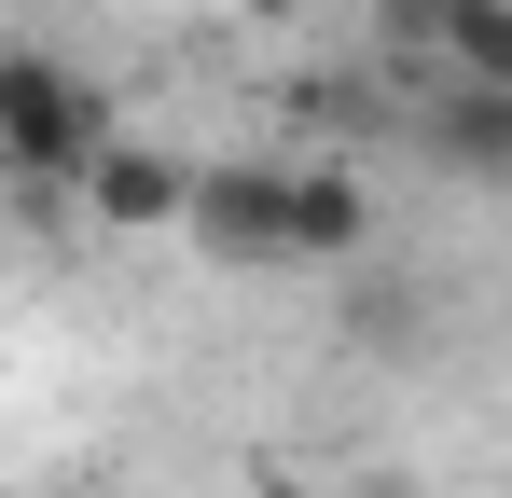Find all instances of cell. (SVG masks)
Instances as JSON below:
<instances>
[{
	"mask_svg": "<svg viewBox=\"0 0 512 498\" xmlns=\"http://www.w3.org/2000/svg\"><path fill=\"white\" fill-rule=\"evenodd\" d=\"M0 153H14V180H84L97 153H111V97H97L56 42H14L0 56Z\"/></svg>",
	"mask_w": 512,
	"mask_h": 498,
	"instance_id": "1",
	"label": "cell"
},
{
	"mask_svg": "<svg viewBox=\"0 0 512 498\" xmlns=\"http://www.w3.org/2000/svg\"><path fill=\"white\" fill-rule=\"evenodd\" d=\"M180 249H208V263H236V277L305 263V236H291V166H277V153L194 166V222H180Z\"/></svg>",
	"mask_w": 512,
	"mask_h": 498,
	"instance_id": "2",
	"label": "cell"
},
{
	"mask_svg": "<svg viewBox=\"0 0 512 498\" xmlns=\"http://www.w3.org/2000/svg\"><path fill=\"white\" fill-rule=\"evenodd\" d=\"M374 42H388L402 70L512 83V0H374Z\"/></svg>",
	"mask_w": 512,
	"mask_h": 498,
	"instance_id": "3",
	"label": "cell"
},
{
	"mask_svg": "<svg viewBox=\"0 0 512 498\" xmlns=\"http://www.w3.org/2000/svg\"><path fill=\"white\" fill-rule=\"evenodd\" d=\"M70 194H84L97 236H180V222H194V166H180L167 139H125V125H111V153H97Z\"/></svg>",
	"mask_w": 512,
	"mask_h": 498,
	"instance_id": "4",
	"label": "cell"
},
{
	"mask_svg": "<svg viewBox=\"0 0 512 498\" xmlns=\"http://www.w3.org/2000/svg\"><path fill=\"white\" fill-rule=\"evenodd\" d=\"M416 153L457 166V180H499V194H512V83L416 70Z\"/></svg>",
	"mask_w": 512,
	"mask_h": 498,
	"instance_id": "5",
	"label": "cell"
},
{
	"mask_svg": "<svg viewBox=\"0 0 512 498\" xmlns=\"http://www.w3.org/2000/svg\"><path fill=\"white\" fill-rule=\"evenodd\" d=\"M291 236H305V263H360L374 249V180L346 153H305L291 166Z\"/></svg>",
	"mask_w": 512,
	"mask_h": 498,
	"instance_id": "6",
	"label": "cell"
},
{
	"mask_svg": "<svg viewBox=\"0 0 512 498\" xmlns=\"http://www.w3.org/2000/svg\"><path fill=\"white\" fill-rule=\"evenodd\" d=\"M236 14H263V28H291V14H319V0H236Z\"/></svg>",
	"mask_w": 512,
	"mask_h": 498,
	"instance_id": "7",
	"label": "cell"
},
{
	"mask_svg": "<svg viewBox=\"0 0 512 498\" xmlns=\"http://www.w3.org/2000/svg\"><path fill=\"white\" fill-rule=\"evenodd\" d=\"M250 498H305V485H291V471H250Z\"/></svg>",
	"mask_w": 512,
	"mask_h": 498,
	"instance_id": "8",
	"label": "cell"
}]
</instances>
